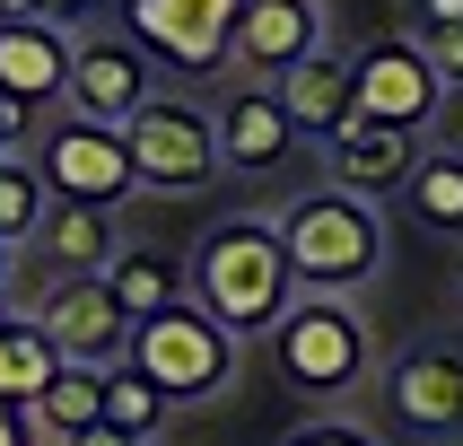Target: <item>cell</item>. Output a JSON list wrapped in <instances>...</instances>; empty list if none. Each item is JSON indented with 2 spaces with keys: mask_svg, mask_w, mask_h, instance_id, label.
<instances>
[{
  "mask_svg": "<svg viewBox=\"0 0 463 446\" xmlns=\"http://www.w3.org/2000/svg\"><path fill=\"white\" fill-rule=\"evenodd\" d=\"M280 245H288L298 289H341V298H359V289L385 271V202H367V193H350V184L315 176L307 193H288Z\"/></svg>",
  "mask_w": 463,
  "mask_h": 446,
  "instance_id": "1",
  "label": "cell"
},
{
  "mask_svg": "<svg viewBox=\"0 0 463 446\" xmlns=\"http://www.w3.org/2000/svg\"><path fill=\"white\" fill-rule=\"evenodd\" d=\"M193 298L245 341L271 333L288 315V298H298L280 219H219V228H202V245H193Z\"/></svg>",
  "mask_w": 463,
  "mask_h": 446,
  "instance_id": "2",
  "label": "cell"
},
{
  "mask_svg": "<svg viewBox=\"0 0 463 446\" xmlns=\"http://www.w3.org/2000/svg\"><path fill=\"white\" fill-rule=\"evenodd\" d=\"M271 350H280V376L288 394L307 403H341L376 367V341H367V315L341 298V289H298L288 315L271 324Z\"/></svg>",
  "mask_w": 463,
  "mask_h": 446,
  "instance_id": "3",
  "label": "cell"
},
{
  "mask_svg": "<svg viewBox=\"0 0 463 446\" xmlns=\"http://www.w3.org/2000/svg\"><path fill=\"white\" fill-rule=\"evenodd\" d=\"M236 350L245 333H228L202 298H175V307H157L131 324V367L149 376L166 403H210V394L236 385Z\"/></svg>",
  "mask_w": 463,
  "mask_h": 446,
  "instance_id": "4",
  "label": "cell"
},
{
  "mask_svg": "<svg viewBox=\"0 0 463 446\" xmlns=\"http://www.w3.org/2000/svg\"><path fill=\"white\" fill-rule=\"evenodd\" d=\"M123 131H131V157H140V193H202V184L228 166L219 114L193 105V97H166V88H157Z\"/></svg>",
  "mask_w": 463,
  "mask_h": 446,
  "instance_id": "5",
  "label": "cell"
},
{
  "mask_svg": "<svg viewBox=\"0 0 463 446\" xmlns=\"http://www.w3.org/2000/svg\"><path fill=\"white\" fill-rule=\"evenodd\" d=\"M236 18L245 0H123V26L175 79H210L219 62H236Z\"/></svg>",
  "mask_w": 463,
  "mask_h": 446,
  "instance_id": "6",
  "label": "cell"
},
{
  "mask_svg": "<svg viewBox=\"0 0 463 446\" xmlns=\"http://www.w3.org/2000/svg\"><path fill=\"white\" fill-rule=\"evenodd\" d=\"M44 176L61 202H114L123 210L140 193V157H131V131L123 123H97V114H61V123L35 140Z\"/></svg>",
  "mask_w": 463,
  "mask_h": 446,
  "instance_id": "7",
  "label": "cell"
},
{
  "mask_svg": "<svg viewBox=\"0 0 463 446\" xmlns=\"http://www.w3.org/2000/svg\"><path fill=\"white\" fill-rule=\"evenodd\" d=\"M35 315H44V333L61 341V359H97V367L131 359V324H140V315L114 298L105 271H52V289L35 298Z\"/></svg>",
  "mask_w": 463,
  "mask_h": 446,
  "instance_id": "8",
  "label": "cell"
},
{
  "mask_svg": "<svg viewBox=\"0 0 463 446\" xmlns=\"http://www.w3.org/2000/svg\"><path fill=\"white\" fill-rule=\"evenodd\" d=\"M438 105H446V79H438V62L420 52V35H367L359 44V123L429 131Z\"/></svg>",
  "mask_w": 463,
  "mask_h": 446,
  "instance_id": "9",
  "label": "cell"
},
{
  "mask_svg": "<svg viewBox=\"0 0 463 446\" xmlns=\"http://www.w3.org/2000/svg\"><path fill=\"white\" fill-rule=\"evenodd\" d=\"M71 62H79V35L61 18H0V97L18 114L71 105Z\"/></svg>",
  "mask_w": 463,
  "mask_h": 446,
  "instance_id": "10",
  "label": "cell"
},
{
  "mask_svg": "<svg viewBox=\"0 0 463 446\" xmlns=\"http://www.w3.org/2000/svg\"><path fill=\"white\" fill-rule=\"evenodd\" d=\"M149 97H157V79H149V44H140L131 26H114V35H79V62H71V114L131 123Z\"/></svg>",
  "mask_w": 463,
  "mask_h": 446,
  "instance_id": "11",
  "label": "cell"
},
{
  "mask_svg": "<svg viewBox=\"0 0 463 446\" xmlns=\"http://www.w3.org/2000/svg\"><path fill=\"white\" fill-rule=\"evenodd\" d=\"M385 412L411 438H455L463 429V350L455 341H420L385 367Z\"/></svg>",
  "mask_w": 463,
  "mask_h": 446,
  "instance_id": "12",
  "label": "cell"
},
{
  "mask_svg": "<svg viewBox=\"0 0 463 446\" xmlns=\"http://www.w3.org/2000/svg\"><path fill=\"white\" fill-rule=\"evenodd\" d=\"M324 52V0H245V18H236V62L228 71L245 79H271L280 88L298 62Z\"/></svg>",
  "mask_w": 463,
  "mask_h": 446,
  "instance_id": "13",
  "label": "cell"
},
{
  "mask_svg": "<svg viewBox=\"0 0 463 446\" xmlns=\"http://www.w3.org/2000/svg\"><path fill=\"white\" fill-rule=\"evenodd\" d=\"M420 157H429L420 131H402V123H350V131L324 140V176L350 184V193H367V202H402L411 176H420Z\"/></svg>",
  "mask_w": 463,
  "mask_h": 446,
  "instance_id": "14",
  "label": "cell"
},
{
  "mask_svg": "<svg viewBox=\"0 0 463 446\" xmlns=\"http://www.w3.org/2000/svg\"><path fill=\"white\" fill-rule=\"evenodd\" d=\"M298 140H307V131H298V114H288V97L271 88V79H254V88L219 97V149H228L236 176H271Z\"/></svg>",
  "mask_w": 463,
  "mask_h": 446,
  "instance_id": "15",
  "label": "cell"
},
{
  "mask_svg": "<svg viewBox=\"0 0 463 446\" xmlns=\"http://www.w3.org/2000/svg\"><path fill=\"white\" fill-rule=\"evenodd\" d=\"M35 254L52 271H114V254H123V210L114 202H52V219L35 228Z\"/></svg>",
  "mask_w": 463,
  "mask_h": 446,
  "instance_id": "16",
  "label": "cell"
},
{
  "mask_svg": "<svg viewBox=\"0 0 463 446\" xmlns=\"http://www.w3.org/2000/svg\"><path fill=\"white\" fill-rule=\"evenodd\" d=\"M288 114H298V131L307 140H333V131L359 123V62H341V52H315V62H298V71L280 79Z\"/></svg>",
  "mask_w": 463,
  "mask_h": 446,
  "instance_id": "17",
  "label": "cell"
},
{
  "mask_svg": "<svg viewBox=\"0 0 463 446\" xmlns=\"http://www.w3.org/2000/svg\"><path fill=\"white\" fill-rule=\"evenodd\" d=\"M61 376V341L44 333V315H0V403H35Z\"/></svg>",
  "mask_w": 463,
  "mask_h": 446,
  "instance_id": "18",
  "label": "cell"
},
{
  "mask_svg": "<svg viewBox=\"0 0 463 446\" xmlns=\"http://www.w3.org/2000/svg\"><path fill=\"white\" fill-rule=\"evenodd\" d=\"M105 280H114V298H123L131 315H157V307H175V298H193V262L149 254V245H123Z\"/></svg>",
  "mask_w": 463,
  "mask_h": 446,
  "instance_id": "19",
  "label": "cell"
},
{
  "mask_svg": "<svg viewBox=\"0 0 463 446\" xmlns=\"http://www.w3.org/2000/svg\"><path fill=\"white\" fill-rule=\"evenodd\" d=\"M26 412H35V429H44V438H71V429L105 420V367H97V359H61V376H52Z\"/></svg>",
  "mask_w": 463,
  "mask_h": 446,
  "instance_id": "20",
  "label": "cell"
},
{
  "mask_svg": "<svg viewBox=\"0 0 463 446\" xmlns=\"http://www.w3.org/2000/svg\"><path fill=\"white\" fill-rule=\"evenodd\" d=\"M52 202H61V193H52V176H44V157H0V236H9V245H35V228H44L52 219Z\"/></svg>",
  "mask_w": 463,
  "mask_h": 446,
  "instance_id": "21",
  "label": "cell"
},
{
  "mask_svg": "<svg viewBox=\"0 0 463 446\" xmlns=\"http://www.w3.org/2000/svg\"><path fill=\"white\" fill-rule=\"evenodd\" d=\"M402 202H411V219H420V228H438V236H463V149H429Z\"/></svg>",
  "mask_w": 463,
  "mask_h": 446,
  "instance_id": "22",
  "label": "cell"
},
{
  "mask_svg": "<svg viewBox=\"0 0 463 446\" xmlns=\"http://www.w3.org/2000/svg\"><path fill=\"white\" fill-rule=\"evenodd\" d=\"M166 412H175V403H166V394H157V385H149V376H140L131 359H114V367H105V420H123V429H140V438L157 446Z\"/></svg>",
  "mask_w": 463,
  "mask_h": 446,
  "instance_id": "23",
  "label": "cell"
},
{
  "mask_svg": "<svg viewBox=\"0 0 463 446\" xmlns=\"http://www.w3.org/2000/svg\"><path fill=\"white\" fill-rule=\"evenodd\" d=\"M420 52L438 62V79H446V88H463V18H446V26H420Z\"/></svg>",
  "mask_w": 463,
  "mask_h": 446,
  "instance_id": "24",
  "label": "cell"
},
{
  "mask_svg": "<svg viewBox=\"0 0 463 446\" xmlns=\"http://www.w3.org/2000/svg\"><path fill=\"white\" fill-rule=\"evenodd\" d=\"M280 446H385V438L359 429V420H307V429H288Z\"/></svg>",
  "mask_w": 463,
  "mask_h": 446,
  "instance_id": "25",
  "label": "cell"
},
{
  "mask_svg": "<svg viewBox=\"0 0 463 446\" xmlns=\"http://www.w3.org/2000/svg\"><path fill=\"white\" fill-rule=\"evenodd\" d=\"M71 446H149V438L123 429V420H88V429H71Z\"/></svg>",
  "mask_w": 463,
  "mask_h": 446,
  "instance_id": "26",
  "label": "cell"
},
{
  "mask_svg": "<svg viewBox=\"0 0 463 446\" xmlns=\"http://www.w3.org/2000/svg\"><path fill=\"white\" fill-rule=\"evenodd\" d=\"M438 149H463V88H446L438 105Z\"/></svg>",
  "mask_w": 463,
  "mask_h": 446,
  "instance_id": "27",
  "label": "cell"
},
{
  "mask_svg": "<svg viewBox=\"0 0 463 446\" xmlns=\"http://www.w3.org/2000/svg\"><path fill=\"white\" fill-rule=\"evenodd\" d=\"M44 9H52V18H61V26H79V18H97L105 0H44Z\"/></svg>",
  "mask_w": 463,
  "mask_h": 446,
  "instance_id": "28",
  "label": "cell"
},
{
  "mask_svg": "<svg viewBox=\"0 0 463 446\" xmlns=\"http://www.w3.org/2000/svg\"><path fill=\"white\" fill-rule=\"evenodd\" d=\"M18 123H26V114H18V105H9V97H0V157L18 149Z\"/></svg>",
  "mask_w": 463,
  "mask_h": 446,
  "instance_id": "29",
  "label": "cell"
},
{
  "mask_svg": "<svg viewBox=\"0 0 463 446\" xmlns=\"http://www.w3.org/2000/svg\"><path fill=\"white\" fill-rule=\"evenodd\" d=\"M446 18H463V0H420V26H446Z\"/></svg>",
  "mask_w": 463,
  "mask_h": 446,
  "instance_id": "30",
  "label": "cell"
},
{
  "mask_svg": "<svg viewBox=\"0 0 463 446\" xmlns=\"http://www.w3.org/2000/svg\"><path fill=\"white\" fill-rule=\"evenodd\" d=\"M0 18H52L44 0H0Z\"/></svg>",
  "mask_w": 463,
  "mask_h": 446,
  "instance_id": "31",
  "label": "cell"
},
{
  "mask_svg": "<svg viewBox=\"0 0 463 446\" xmlns=\"http://www.w3.org/2000/svg\"><path fill=\"white\" fill-rule=\"evenodd\" d=\"M0 289H9V236H0Z\"/></svg>",
  "mask_w": 463,
  "mask_h": 446,
  "instance_id": "32",
  "label": "cell"
}]
</instances>
